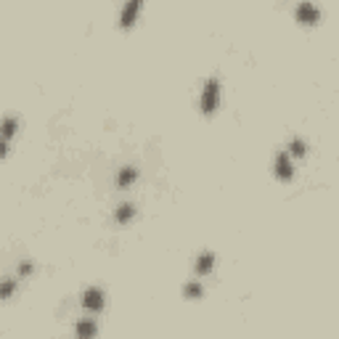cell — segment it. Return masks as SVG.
Wrapping results in <instances>:
<instances>
[{"label":"cell","instance_id":"obj_5","mask_svg":"<svg viewBox=\"0 0 339 339\" xmlns=\"http://www.w3.org/2000/svg\"><path fill=\"white\" fill-rule=\"evenodd\" d=\"M276 175H279L281 180H291L294 178V167H291V159L286 151H281L279 157H276Z\"/></svg>","mask_w":339,"mask_h":339},{"label":"cell","instance_id":"obj_2","mask_svg":"<svg viewBox=\"0 0 339 339\" xmlns=\"http://www.w3.org/2000/svg\"><path fill=\"white\" fill-rule=\"evenodd\" d=\"M104 305H106V294L98 286H88L82 291V307L85 310H90V313H101L104 310Z\"/></svg>","mask_w":339,"mask_h":339},{"label":"cell","instance_id":"obj_7","mask_svg":"<svg viewBox=\"0 0 339 339\" xmlns=\"http://www.w3.org/2000/svg\"><path fill=\"white\" fill-rule=\"evenodd\" d=\"M212 268H215V254H212V252H202V254H199V260H196V265H194L196 276L210 273Z\"/></svg>","mask_w":339,"mask_h":339},{"label":"cell","instance_id":"obj_15","mask_svg":"<svg viewBox=\"0 0 339 339\" xmlns=\"http://www.w3.org/2000/svg\"><path fill=\"white\" fill-rule=\"evenodd\" d=\"M5 151H8V141L0 135V157H5Z\"/></svg>","mask_w":339,"mask_h":339},{"label":"cell","instance_id":"obj_1","mask_svg":"<svg viewBox=\"0 0 339 339\" xmlns=\"http://www.w3.org/2000/svg\"><path fill=\"white\" fill-rule=\"evenodd\" d=\"M220 104V82L218 77H210L204 82V93H202V112L204 114H212Z\"/></svg>","mask_w":339,"mask_h":339},{"label":"cell","instance_id":"obj_6","mask_svg":"<svg viewBox=\"0 0 339 339\" xmlns=\"http://www.w3.org/2000/svg\"><path fill=\"white\" fill-rule=\"evenodd\" d=\"M135 178H138V170L133 167V165H127V167H122L119 170V175H117V186L119 188H130L135 183Z\"/></svg>","mask_w":339,"mask_h":339},{"label":"cell","instance_id":"obj_14","mask_svg":"<svg viewBox=\"0 0 339 339\" xmlns=\"http://www.w3.org/2000/svg\"><path fill=\"white\" fill-rule=\"evenodd\" d=\"M32 271H35V265L29 263V260H24V263H19V268H16V276H19V281H21V279H27V276L32 273Z\"/></svg>","mask_w":339,"mask_h":339},{"label":"cell","instance_id":"obj_12","mask_svg":"<svg viewBox=\"0 0 339 339\" xmlns=\"http://www.w3.org/2000/svg\"><path fill=\"white\" fill-rule=\"evenodd\" d=\"M183 294H186L188 299H199L204 294V289H202V283H199V281H188L186 289H183Z\"/></svg>","mask_w":339,"mask_h":339},{"label":"cell","instance_id":"obj_3","mask_svg":"<svg viewBox=\"0 0 339 339\" xmlns=\"http://www.w3.org/2000/svg\"><path fill=\"white\" fill-rule=\"evenodd\" d=\"M141 5H143V0H127L125 3V8H122V13H119V27L122 29H130L135 24V16H138V11H141Z\"/></svg>","mask_w":339,"mask_h":339},{"label":"cell","instance_id":"obj_11","mask_svg":"<svg viewBox=\"0 0 339 339\" xmlns=\"http://www.w3.org/2000/svg\"><path fill=\"white\" fill-rule=\"evenodd\" d=\"M289 154H291V157H297V159L305 157V154H307V146H305L302 138H291V141H289Z\"/></svg>","mask_w":339,"mask_h":339},{"label":"cell","instance_id":"obj_13","mask_svg":"<svg viewBox=\"0 0 339 339\" xmlns=\"http://www.w3.org/2000/svg\"><path fill=\"white\" fill-rule=\"evenodd\" d=\"M96 323L93 321H88V318H85V321H80V323H77V337H93L96 334Z\"/></svg>","mask_w":339,"mask_h":339},{"label":"cell","instance_id":"obj_8","mask_svg":"<svg viewBox=\"0 0 339 339\" xmlns=\"http://www.w3.org/2000/svg\"><path fill=\"white\" fill-rule=\"evenodd\" d=\"M16 130H19V119L13 117V114H8L5 119H0V135H3L5 141H11V138L16 135Z\"/></svg>","mask_w":339,"mask_h":339},{"label":"cell","instance_id":"obj_4","mask_svg":"<svg viewBox=\"0 0 339 339\" xmlns=\"http://www.w3.org/2000/svg\"><path fill=\"white\" fill-rule=\"evenodd\" d=\"M318 19H321V11H318V5L310 3V0H302V3L297 5V21H302V24H315Z\"/></svg>","mask_w":339,"mask_h":339},{"label":"cell","instance_id":"obj_10","mask_svg":"<svg viewBox=\"0 0 339 339\" xmlns=\"http://www.w3.org/2000/svg\"><path fill=\"white\" fill-rule=\"evenodd\" d=\"M16 286H19V276L0 281V299H8V297L13 294V291H16Z\"/></svg>","mask_w":339,"mask_h":339},{"label":"cell","instance_id":"obj_9","mask_svg":"<svg viewBox=\"0 0 339 339\" xmlns=\"http://www.w3.org/2000/svg\"><path fill=\"white\" fill-rule=\"evenodd\" d=\"M133 215H135V207L130 202H122L117 207V212H114V218H117V223H127V220H133Z\"/></svg>","mask_w":339,"mask_h":339}]
</instances>
